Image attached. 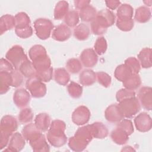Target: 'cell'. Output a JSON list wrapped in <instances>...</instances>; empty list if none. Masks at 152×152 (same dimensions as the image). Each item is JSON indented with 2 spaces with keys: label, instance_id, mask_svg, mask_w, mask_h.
Returning <instances> with one entry per match:
<instances>
[{
  "label": "cell",
  "instance_id": "21",
  "mask_svg": "<svg viewBox=\"0 0 152 152\" xmlns=\"http://www.w3.org/2000/svg\"><path fill=\"white\" fill-rule=\"evenodd\" d=\"M140 65L144 68H149L151 66V49L145 48L137 55Z\"/></svg>",
  "mask_w": 152,
  "mask_h": 152
},
{
  "label": "cell",
  "instance_id": "29",
  "mask_svg": "<svg viewBox=\"0 0 152 152\" xmlns=\"http://www.w3.org/2000/svg\"><path fill=\"white\" fill-rule=\"evenodd\" d=\"M54 80L58 84L65 86L70 80V75L65 68H57L54 71Z\"/></svg>",
  "mask_w": 152,
  "mask_h": 152
},
{
  "label": "cell",
  "instance_id": "17",
  "mask_svg": "<svg viewBox=\"0 0 152 152\" xmlns=\"http://www.w3.org/2000/svg\"><path fill=\"white\" fill-rule=\"evenodd\" d=\"M42 131H40L35 124L30 123L26 125L22 129V135L24 139L30 142L33 141L42 135Z\"/></svg>",
  "mask_w": 152,
  "mask_h": 152
},
{
  "label": "cell",
  "instance_id": "3",
  "mask_svg": "<svg viewBox=\"0 0 152 152\" xmlns=\"http://www.w3.org/2000/svg\"><path fill=\"white\" fill-rule=\"evenodd\" d=\"M66 125L61 120L56 119L52 122L47 134L49 142L55 147H60L65 145L67 138L65 134Z\"/></svg>",
  "mask_w": 152,
  "mask_h": 152
},
{
  "label": "cell",
  "instance_id": "49",
  "mask_svg": "<svg viewBox=\"0 0 152 152\" xmlns=\"http://www.w3.org/2000/svg\"><path fill=\"white\" fill-rule=\"evenodd\" d=\"M12 76V87H18L21 85L23 81V75L21 73L17 70L15 69L11 72Z\"/></svg>",
  "mask_w": 152,
  "mask_h": 152
},
{
  "label": "cell",
  "instance_id": "48",
  "mask_svg": "<svg viewBox=\"0 0 152 152\" xmlns=\"http://www.w3.org/2000/svg\"><path fill=\"white\" fill-rule=\"evenodd\" d=\"M116 126L126 131L129 135H131L134 132V126L132 122L129 119H123L119 122H118Z\"/></svg>",
  "mask_w": 152,
  "mask_h": 152
},
{
  "label": "cell",
  "instance_id": "51",
  "mask_svg": "<svg viewBox=\"0 0 152 152\" xmlns=\"http://www.w3.org/2000/svg\"><path fill=\"white\" fill-rule=\"evenodd\" d=\"M12 65L7 59L1 58L0 60V71H12L14 70Z\"/></svg>",
  "mask_w": 152,
  "mask_h": 152
},
{
  "label": "cell",
  "instance_id": "36",
  "mask_svg": "<svg viewBox=\"0 0 152 152\" xmlns=\"http://www.w3.org/2000/svg\"><path fill=\"white\" fill-rule=\"evenodd\" d=\"M131 74H132V72L129 69V68L125 64H121L118 65L115 71L114 75L115 78L120 81H124L127 78H128Z\"/></svg>",
  "mask_w": 152,
  "mask_h": 152
},
{
  "label": "cell",
  "instance_id": "28",
  "mask_svg": "<svg viewBox=\"0 0 152 152\" xmlns=\"http://www.w3.org/2000/svg\"><path fill=\"white\" fill-rule=\"evenodd\" d=\"M18 71L26 78H30L36 76V70L32 62L28 59L24 61L20 66Z\"/></svg>",
  "mask_w": 152,
  "mask_h": 152
},
{
  "label": "cell",
  "instance_id": "43",
  "mask_svg": "<svg viewBox=\"0 0 152 152\" xmlns=\"http://www.w3.org/2000/svg\"><path fill=\"white\" fill-rule=\"evenodd\" d=\"M107 47V42L104 37H98L94 45L95 52L100 55H102L105 53Z\"/></svg>",
  "mask_w": 152,
  "mask_h": 152
},
{
  "label": "cell",
  "instance_id": "40",
  "mask_svg": "<svg viewBox=\"0 0 152 152\" xmlns=\"http://www.w3.org/2000/svg\"><path fill=\"white\" fill-rule=\"evenodd\" d=\"M67 90L70 96L74 99L80 97L83 93L82 86L74 81H71L68 85Z\"/></svg>",
  "mask_w": 152,
  "mask_h": 152
},
{
  "label": "cell",
  "instance_id": "7",
  "mask_svg": "<svg viewBox=\"0 0 152 152\" xmlns=\"http://www.w3.org/2000/svg\"><path fill=\"white\" fill-rule=\"evenodd\" d=\"M34 27L37 36L41 40H46L49 37L53 24L48 18H39L34 22Z\"/></svg>",
  "mask_w": 152,
  "mask_h": 152
},
{
  "label": "cell",
  "instance_id": "20",
  "mask_svg": "<svg viewBox=\"0 0 152 152\" xmlns=\"http://www.w3.org/2000/svg\"><path fill=\"white\" fill-rule=\"evenodd\" d=\"M14 71V70H13ZM11 72L9 71H0V93H6L12 85Z\"/></svg>",
  "mask_w": 152,
  "mask_h": 152
},
{
  "label": "cell",
  "instance_id": "24",
  "mask_svg": "<svg viewBox=\"0 0 152 152\" xmlns=\"http://www.w3.org/2000/svg\"><path fill=\"white\" fill-rule=\"evenodd\" d=\"M91 128L93 138L103 139L108 135V129L107 127L102 122H96L91 124Z\"/></svg>",
  "mask_w": 152,
  "mask_h": 152
},
{
  "label": "cell",
  "instance_id": "25",
  "mask_svg": "<svg viewBox=\"0 0 152 152\" xmlns=\"http://www.w3.org/2000/svg\"><path fill=\"white\" fill-rule=\"evenodd\" d=\"M36 72L42 71L51 67V61L48 55L40 56L32 61Z\"/></svg>",
  "mask_w": 152,
  "mask_h": 152
},
{
  "label": "cell",
  "instance_id": "37",
  "mask_svg": "<svg viewBox=\"0 0 152 152\" xmlns=\"http://www.w3.org/2000/svg\"><path fill=\"white\" fill-rule=\"evenodd\" d=\"M64 23L69 27H74L79 22V14L75 10H71L68 12L64 19Z\"/></svg>",
  "mask_w": 152,
  "mask_h": 152
},
{
  "label": "cell",
  "instance_id": "22",
  "mask_svg": "<svg viewBox=\"0 0 152 152\" xmlns=\"http://www.w3.org/2000/svg\"><path fill=\"white\" fill-rule=\"evenodd\" d=\"M96 80V73L91 69L83 70L80 74L79 81L81 85L89 86L93 84Z\"/></svg>",
  "mask_w": 152,
  "mask_h": 152
},
{
  "label": "cell",
  "instance_id": "13",
  "mask_svg": "<svg viewBox=\"0 0 152 152\" xmlns=\"http://www.w3.org/2000/svg\"><path fill=\"white\" fill-rule=\"evenodd\" d=\"M30 100V93L24 88H18L16 90L14 93V103L19 108H24L27 106Z\"/></svg>",
  "mask_w": 152,
  "mask_h": 152
},
{
  "label": "cell",
  "instance_id": "38",
  "mask_svg": "<svg viewBox=\"0 0 152 152\" xmlns=\"http://www.w3.org/2000/svg\"><path fill=\"white\" fill-rule=\"evenodd\" d=\"M28 54L30 59L33 61L40 56L46 55L47 53L45 48L43 46L36 45L30 49Z\"/></svg>",
  "mask_w": 152,
  "mask_h": 152
},
{
  "label": "cell",
  "instance_id": "32",
  "mask_svg": "<svg viewBox=\"0 0 152 152\" xmlns=\"http://www.w3.org/2000/svg\"><path fill=\"white\" fill-rule=\"evenodd\" d=\"M90 33V31L89 27L84 23L77 25L74 30V36L79 40H85L87 39Z\"/></svg>",
  "mask_w": 152,
  "mask_h": 152
},
{
  "label": "cell",
  "instance_id": "16",
  "mask_svg": "<svg viewBox=\"0 0 152 152\" xmlns=\"http://www.w3.org/2000/svg\"><path fill=\"white\" fill-rule=\"evenodd\" d=\"M104 116L106 120L110 123H118L124 118L119 109L118 104L109 106L105 110Z\"/></svg>",
  "mask_w": 152,
  "mask_h": 152
},
{
  "label": "cell",
  "instance_id": "34",
  "mask_svg": "<svg viewBox=\"0 0 152 152\" xmlns=\"http://www.w3.org/2000/svg\"><path fill=\"white\" fill-rule=\"evenodd\" d=\"M15 28L22 29L30 27V19L28 15L24 12H20L15 15Z\"/></svg>",
  "mask_w": 152,
  "mask_h": 152
},
{
  "label": "cell",
  "instance_id": "53",
  "mask_svg": "<svg viewBox=\"0 0 152 152\" xmlns=\"http://www.w3.org/2000/svg\"><path fill=\"white\" fill-rule=\"evenodd\" d=\"M105 4L107 8H109L110 10H115L116 8H118L121 2L119 1H106Z\"/></svg>",
  "mask_w": 152,
  "mask_h": 152
},
{
  "label": "cell",
  "instance_id": "10",
  "mask_svg": "<svg viewBox=\"0 0 152 152\" xmlns=\"http://www.w3.org/2000/svg\"><path fill=\"white\" fill-rule=\"evenodd\" d=\"M134 124L137 129L142 132L149 131L152 126L151 117L146 112H141L134 119Z\"/></svg>",
  "mask_w": 152,
  "mask_h": 152
},
{
  "label": "cell",
  "instance_id": "15",
  "mask_svg": "<svg viewBox=\"0 0 152 152\" xmlns=\"http://www.w3.org/2000/svg\"><path fill=\"white\" fill-rule=\"evenodd\" d=\"M70 28L65 24H61L53 29L52 37L57 41L64 42L68 40L71 36Z\"/></svg>",
  "mask_w": 152,
  "mask_h": 152
},
{
  "label": "cell",
  "instance_id": "2",
  "mask_svg": "<svg viewBox=\"0 0 152 152\" xmlns=\"http://www.w3.org/2000/svg\"><path fill=\"white\" fill-rule=\"evenodd\" d=\"M93 138L91 125L79 128L75 135L69 138L68 146L73 151H83Z\"/></svg>",
  "mask_w": 152,
  "mask_h": 152
},
{
  "label": "cell",
  "instance_id": "18",
  "mask_svg": "<svg viewBox=\"0 0 152 152\" xmlns=\"http://www.w3.org/2000/svg\"><path fill=\"white\" fill-rule=\"evenodd\" d=\"M34 124L37 128L42 132L47 131L50 126V118L48 113H40L34 119Z\"/></svg>",
  "mask_w": 152,
  "mask_h": 152
},
{
  "label": "cell",
  "instance_id": "47",
  "mask_svg": "<svg viewBox=\"0 0 152 152\" xmlns=\"http://www.w3.org/2000/svg\"><path fill=\"white\" fill-rule=\"evenodd\" d=\"M135 93L134 90H129L127 88H122L117 91L116 98L118 102L128 98L135 97Z\"/></svg>",
  "mask_w": 152,
  "mask_h": 152
},
{
  "label": "cell",
  "instance_id": "33",
  "mask_svg": "<svg viewBox=\"0 0 152 152\" xmlns=\"http://www.w3.org/2000/svg\"><path fill=\"white\" fill-rule=\"evenodd\" d=\"M133 8L130 5L123 4L119 5L117 10V19H131L133 16Z\"/></svg>",
  "mask_w": 152,
  "mask_h": 152
},
{
  "label": "cell",
  "instance_id": "4",
  "mask_svg": "<svg viewBox=\"0 0 152 152\" xmlns=\"http://www.w3.org/2000/svg\"><path fill=\"white\" fill-rule=\"evenodd\" d=\"M0 128V148L2 149L8 144L11 135L17 129L18 122L14 116L5 115L1 119Z\"/></svg>",
  "mask_w": 152,
  "mask_h": 152
},
{
  "label": "cell",
  "instance_id": "5",
  "mask_svg": "<svg viewBox=\"0 0 152 152\" xmlns=\"http://www.w3.org/2000/svg\"><path fill=\"white\" fill-rule=\"evenodd\" d=\"M119 109L124 118H131L135 116L141 108L140 103L137 98L132 97L124 99L118 104Z\"/></svg>",
  "mask_w": 152,
  "mask_h": 152
},
{
  "label": "cell",
  "instance_id": "26",
  "mask_svg": "<svg viewBox=\"0 0 152 152\" xmlns=\"http://www.w3.org/2000/svg\"><path fill=\"white\" fill-rule=\"evenodd\" d=\"M78 14L82 21L86 22H92L96 16L97 12L94 7L89 5L80 10Z\"/></svg>",
  "mask_w": 152,
  "mask_h": 152
},
{
  "label": "cell",
  "instance_id": "12",
  "mask_svg": "<svg viewBox=\"0 0 152 152\" xmlns=\"http://www.w3.org/2000/svg\"><path fill=\"white\" fill-rule=\"evenodd\" d=\"M81 64L87 68H92L95 66L98 61L97 53L93 49H84L80 55Z\"/></svg>",
  "mask_w": 152,
  "mask_h": 152
},
{
  "label": "cell",
  "instance_id": "9",
  "mask_svg": "<svg viewBox=\"0 0 152 152\" xmlns=\"http://www.w3.org/2000/svg\"><path fill=\"white\" fill-rule=\"evenodd\" d=\"M90 111L84 106L77 107L72 114V121L77 125H83L87 124L90 118Z\"/></svg>",
  "mask_w": 152,
  "mask_h": 152
},
{
  "label": "cell",
  "instance_id": "19",
  "mask_svg": "<svg viewBox=\"0 0 152 152\" xmlns=\"http://www.w3.org/2000/svg\"><path fill=\"white\" fill-rule=\"evenodd\" d=\"M110 137L112 141L118 145H123L127 142L129 140V135L122 128L116 126L111 134Z\"/></svg>",
  "mask_w": 152,
  "mask_h": 152
},
{
  "label": "cell",
  "instance_id": "50",
  "mask_svg": "<svg viewBox=\"0 0 152 152\" xmlns=\"http://www.w3.org/2000/svg\"><path fill=\"white\" fill-rule=\"evenodd\" d=\"M15 34L19 37L26 39L30 37L33 34V28L31 26L27 28H22V29L15 28Z\"/></svg>",
  "mask_w": 152,
  "mask_h": 152
},
{
  "label": "cell",
  "instance_id": "46",
  "mask_svg": "<svg viewBox=\"0 0 152 152\" xmlns=\"http://www.w3.org/2000/svg\"><path fill=\"white\" fill-rule=\"evenodd\" d=\"M53 76V68L50 67L49 69L36 72V77L42 81V82H49L52 78Z\"/></svg>",
  "mask_w": 152,
  "mask_h": 152
},
{
  "label": "cell",
  "instance_id": "30",
  "mask_svg": "<svg viewBox=\"0 0 152 152\" xmlns=\"http://www.w3.org/2000/svg\"><path fill=\"white\" fill-rule=\"evenodd\" d=\"M151 18V11L145 6H141L136 10L135 20L140 23H144L150 20Z\"/></svg>",
  "mask_w": 152,
  "mask_h": 152
},
{
  "label": "cell",
  "instance_id": "31",
  "mask_svg": "<svg viewBox=\"0 0 152 152\" xmlns=\"http://www.w3.org/2000/svg\"><path fill=\"white\" fill-rule=\"evenodd\" d=\"M69 10L68 3L65 1H59L55 5L54 10V18L61 20L65 17Z\"/></svg>",
  "mask_w": 152,
  "mask_h": 152
},
{
  "label": "cell",
  "instance_id": "1",
  "mask_svg": "<svg viewBox=\"0 0 152 152\" xmlns=\"http://www.w3.org/2000/svg\"><path fill=\"white\" fill-rule=\"evenodd\" d=\"M115 21V15L112 11L109 9L102 10L97 13L94 20L91 23V32L96 35L103 34Z\"/></svg>",
  "mask_w": 152,
  "mask_h": 152
},
{
  "label": "cell",
  "instance_id": "6",
  "mask_svg": "<svg viewBox=\"0 0 152 152\" xmlns=\"http://www.w3.org/2000/svg\"><path fill=\"white\" fill-rule=\"evenodd\" d=\"M5 58L17 70L21 64L28 59L23 48L19 45H14L6 53Z\"/></svg>",
  "mask_w": 152,
  "mask_h": 152
},
{
  "label": "cell",
  "instance_id": "14",
  "mask_svg": "<svg viewBox=\"0 0 152 152\" xmlns=\"http://www.w3.org/2000/svg\"><path fill=\"white\" fill-rule=\"evenodd\" d=\"M25 144L23 135L19 132H15L11 135L8 144V148L5 151H20L24 147Z\"/></svg>",
  "mask_w": 152,
  "mask_h": 152
},
{
  "label": "cell",
  "instance_id": "52",
  "mask_svg": "<svg viewBox=\"0 0 152 152\" xmlns=\"http://www.w3.org/2000/svg\"><path fill=\"white\" fill-rule=\"evenodd\" d=\"M74 2L75 8L79 10H81V9L89 5L90 4V1L78 0V1H74Z\"/></svg>",
  "mask_w": 152,
  "mask_h": 152
},
{
  "label": "cell",
  "instance_id": "41",
  "mask_svg": "<svg viewBox=\"0 0 152 152\" xmlns=\"http://www.w3.org/2000/svg\"><path fill=\"white\" fill-rule=\"evenodd\" d=\"M18 117L20 123L23 124H27L33 120V112L29 107L23 108L20 110Z\"/></svg>",
  "mask_w": 152,
  "mask_h": 152
},
{
  "label": "cell",
  "instance_id": "42",
  "mask_svg": "<svg viewBox=\"0 0 152 152\" xmlns=\"http://www.w3.org/2000/svg\"><path fill=\"white\" fill-rule=\"evenodd\" d=\"M126 65L131 70L132 74H138L141 69V65L138 60L134 57H129L125 61Z\"/></svg>",
  "mask_w": 152,
  "mask_h": 152
},
{
  "label": "cell",
  "instance_id": "27",
  "mask_svg": "<svg viewBox=\"0 0 152 152\" xmlns=\"http://www.w3.org/2000/svg\"><path fill=\"white\" fill-rule=\"evenodd\" d=\"M29 143L34 151H49L50 150L49 145L43 134H42L40 137Z\"/></svg>",
  "mask_w": 152,
  "mask_h": 152
},
{
  "label": "cell",
  "instance_id": "45",
  "mask_svg": "<svg viewBox=\"0 0 152 152\" xmlns=\"http://www.w3.org/2000/svg\"><path fill=\"white\" fill-rule=\"evenodd\" d=\"M96 79L99 84L104 87H109L111 84V77L107 73L99 71L96 73Z\"/></svg>",
  "mask_w": 152,
  "mask_h": 152
},
{
  "label": "cell",
  "instance_id": "35",
  "mask_svg": "<svg viewBox=\"0 0 152 152\" xmlns=\"http://www.w3.org/2000/svg\"><path fill=\"white\" fill-rule=\"evenodd\" d=\"M122 83L125 88L134 90L140 86L141 81L139 75L132 74Z\"/></svg>",
  "mask_w": 152,
  "mask_h": 152
},
{
  "label": "cell",
  "instance_id": "11",
  "mask_svg": "<svg viewBox=\"0 0 152 152\" xmlns=\"http://www.w3.org/2000/svg\"><path fill=\"white\" fill-rule=\"evenodd\" d=\"M150 87L144 86L138 93V100L142 107L146 110H151L152 108V93Z\"/></svg>",
  "mask_w": 152,
  "mask_h": 152
},
{
  "label": "cell",
  "instance_id": "39",
  "mask_svg": "<svg viewBox=\"0 0 152 152\" xmlns=\"http://www.w3.org/2000/svg\"><path fill=\"white\" fill-rule=\"evenodd\" d=\"M66 68L71 74H77L82 69L83 66L81 61L77 58L69 59L66 63Z\"/></svg>",
  "mask_w": 152,
  "mask_h": 152
},
{
  "label": "cell",
  "instance_id": "8",
  "mask_svg": "<svg viewBox=\"0 0 152 152\" xmlns=\"http://www.w3.org/2000/svg\"><path fill=\"white\" fill-rule=\"evenodd\" d=\"M27 90L34 98H40L46 93V85L36 77L28 78L26 83Z\"/></svg>",
  "mask_w": 152,
  "mask_h": 152
},
{
  "label": "cell",
  "instance_id": "23",
  "mask_svg": "<svg viewBox=\"0 0 152 152\" xmlns=\"http://www.w3.org/2000/svg\"><path fill=\"white\" fill-rule=\"evenodd\" d=\"M15 26V17L5 14L0 18V33L2 34L5 31L11 30Z\"/></svg>",
  "mask_w": 152,
  "mask_h": 152
},
{
  "label": "cell",
  "instance_id": "44",
  "mask_svg": "<svg viewBox=\"0 0 152 152\" xmlns=\"http://www.w3.org/2000/svg\"><path fill=\"white\" fill-rule=\"evenodd\" d=\"M117 27L122 31H128L132 30L134 26V21L132 18L131 19H117L116 20Z\"/></svg>",
  "mask_w": 152,
  "mask_h": 152
}]
</instances>
